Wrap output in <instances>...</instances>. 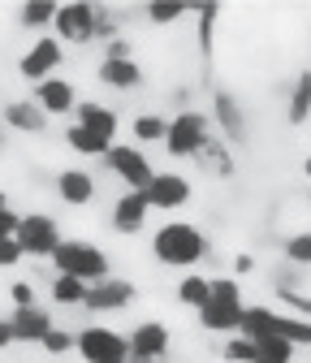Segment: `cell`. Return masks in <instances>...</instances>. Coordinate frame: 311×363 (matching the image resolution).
Wrapping results in <instances>:
<instances>
[{"label":"cell","instance_id":"34","mask_svg":"<svg viewBox=\"0 0 311 363\" xmlns=\"http://www.w3.org/2000/svg\"><path fill=\"white\" fill-rule=\"evenodd\" d=\"M220 354H225V363H255V342H247V337H230L225 346H220Z\"/></svg>","mask_w":311,"mask_h":363},{"label":"cell","instance_id":"21","mask_svg":"<svg viewBox=\"0 0 311 363\" xmlns=\"http://www.w3.org/2000/svg\"><path fill=\"white\" fill-rule=\"evenodd\" d=\"M5 125L18 130V134H43L48 130V117H43L30 100H9L5 104Z\"/></svg>","mask_w":311,"mask_h":363},{"label":"cell","instance_id":"14","mask_svg":"<svg viewBox=\"0 0 311 363\" xmlns=\"http://www.w3.org/2000/svg\"><path fill=\"white\" fill-rule=\"evenodd\" d=\"M130 303H135V286L125 277H108V281L86 286V298H82L86 311H125Z\"/></svg>","mask_w":311,"mask_h":363},{"label":"cell","instance_id":"27","mask_svg":"<svg viewBox=\"0 0 311 363\" xmlns=\"http://www.w3.org/2000/svg\"><path fill=\"white\" fill-rule=\"evenodd\" d=\"M255 363H294V346L281 337H264L255 342Z\"/></svg>","mask_w":311,"mask_h":363},{"label":"cell","instance_id":"42","mask_svg":"<svg viewBox=\"0 0 311 363\" xmlns=\"http://www.w3.org/2000/svg\"><path fill=\"white\" fill-rule=\"evenodd\" d=\"M13 346V329H9V320H0V350H9Z\"/></svg>","mask_w":311,"mask_h":363},{"label":"cell","instance_id":"31","mask_svg":"<svg viewBox=\"0 0 311 363\" xmlns=\"http://www.w3.org/2000/svg\"><path fill=\"white\" fill-rule=\"evenodd\" d=\"M199 156L216 164V177H234V160H230V152H225V143H220V139H208Z\"/></svg>","mask_w":311,"mask_h":363},{"label":"cell","instance_id":"39","mask_svg":"<svg viewBox=\"0 0 311 363\" xmlns=\"http://www.w3.org/2000/svg\"><path fill=\"white\" fill-rule=\"evenodd\" d=\"M13 230H18V212H13L9 203H0V242L13 238Z\"/></svg>","mask_w":311,"mask_h":363},{"label":"cell","instance_id":"24","mask_svg":"<svg viewBox=\"0 0 311 363\" xmlns=\"http://www.w3.org/2000/svg\"><path fill=\"white\" fill-rule=\"evenodd\" d=\"M277 337L290 342L294 350L311 346V320H298V315H290V311H277Z\"/></svg>","mask_w":311,"mask_h":363},{"label":"cell","instance_id":"9","mask_svg":"<svg viewBox=\"0 0 311 363\" xmlns=\"http://www.w3.org/2000/svg\"><path fill=\"white\" fill-rule=\"evenodd\" d=\"M61 61H65V48L52 39V35H39L30 48L22 52V61H18V74L35 86V82H43V78H52L57 69H61Z\"/></svg>","mask_w":311,"mask_h":363},{"label":"cell","instance_id":"17","mask_svg":"<svg viewBox=\"0 0 311 363\" xmlns=\"http://www.w3.org/2000/svg\"><path fill=\"white\" fill-rule=\"evenodd\" d=\"M147 216H152V208H147L143 191H125V195L117 199V208H113V230H117V234H143Z\"/></svg>","mask_w":311,"mask_h":363},{"label":"cell","instance_id":"4","mask_svg":"<svg viewBox=\"0 0 311 363\" xmlns=\"http://www.w3.org/2000/svg\"><path fill=\"white\" fill-rule=\"evenodd\" d=\"M13 242H18L22 259H52V251L61 247V225H57L52 216H43V212L18 216Z\"/></svg>","mask_w":311,"mask_h":363},{"label":"cell","instance_id":"28","mask_svg":"<svg viewBox=\"0 0 311 363\" xmlns=\"http://www.w3.org/2000/svg\"><path fill=\"white\" fill-rule=\"evenodd\" d=\"M82 298H86V286H82V281H74V277H52V303H61V307H82Z\"/></svg>","mask_w":311,"mask_h":363},{"label":"cell","instance_id":"40","mask_svg":"<svg viewBox=\"0 0 311 363\" xmlns=\"http://www.w3.org/2000/svg\"><path fill=\"white\" fill-rule=\"evenodd\" d=\"M13 264H22V251H18L13 238H5L0 242V268H13Z\"/></svg>","mask_w":311,"mask_h":363},{"label":"cell","instance_id":"3","mask_svg":"<svg viewBox=\"0 0 311 363\" xmlns=\"http://www.w3.org/2000/svg\"><path fill=\"white\" fill-rule=\"evenodd\" d=\"M242 290L234 277H212V290H208V303L199 307V325L208 333H238L242 325Z\"/></svg>","mask_w":311,"mask_h":363},{"label":"cell","instance_id":"22","mask_svg":"<svg viewBox=\"0 0 311 363\" xmlns=\"http://www.w3.org/2000/svg\"><path fill=\"white\" fill-rule=\"evenodd\" d=\"M285 121L290 125H307L311 121V69H298V78H294L290 104H285Z\"/></svg>","mask_w":311,"mask_h":363},{"label":"cell","instance_id":"41","mask_svg":"<svg viewBox=\"0 0 311 363\" xmlns=\"http://www.w3.org/2000/svg\"><path fill=\"white\" fill-rule=\"evenodd\" d=\"M251 268H255L251 255H234V272H238V277H242V272H251Z\"/></svg>","mask_w":311,"mask_h":363},{"label":"cell","instance_id":"16","mask_svg":"<svg viewBox=\"0 0 311 363\" xmlns=\"http://www.w3.org/2000/svg\"><path fill=\"white\" fill-rule=\"evenodd\" d=\"M9 329H13V342H43L52 329V311L48 307H13L9 311Z\"/></svg>","mask_w":311,"mask_h":363},{"label":"cell","instance_id":"43","mask_svg":"<svg viewBox=\"0 0 311 363\" xmlns=\"http://www.w3.org/2000/svg\"><path fill=\"white\" fill-rule=\"evenodd\" d=\"M302 173H307V177H311V156H307V160H302Z\"/></svg>","mask_w":311,"mask_h":363},{"label":"cell","instance_id":"18","mask_svg":"<svg viewBox=\"0 0 311 363\" xmlns=\"http://www.w3.org/2000/svg\"><path fill=\"white\" fill-rule=\"evenodd\" d=\"M57 195L69 208H86V203L96 199V177L86 173V169H61L57 173Z\"/></svg>","mask_w":311,"mask_h":363},{"label":"cell","instance_id":"11","mask_svg":"<svg viewBox=\"0 0 311 363\" xmlns=\"http://www.w3.org/2000/svg\"><path fill=\"white\" fill-rule=\"evenodd\" d=\"M125 342H130V363H160L173 346L169 325H160V320H143L135 333H125Z\"/></svg>","mask_w":311,"mask_h":363},{"label":"cell","instance_id":"35","mask_svg":"<svg viewBox=\"0 0 311 363\" xmlns=\"http://www.w3.org/2000/svg\"><path fill=\"white\" fill-rule=\"evenodd\" d=\"M39 346L48 350V354H69V350H74V333H69V329H57V325H52V329H48V337H43Z\"/></svg>","mask_w":311,"mask_h":363},{"label":"cell","instance_id":"1","mask_svg":"<svg viewBox=\"0 0 311 363\" xmlns=\"http://www.w3.org/2000/svg\"><path fill=\"white\" fill-rule=\"evenodd\" d=\"M152 255L164 268H195L199 259H208V238L191 220H164L152 234Z\"/></svg>","mask_w":311,"mask_h":363},{"label":"cell","instance_id":"36","mask_svg":"<svg viewBox=\"0 0 311 363\" xmlns=\"http://www.w3.org/2000/svg\"><path fill=\"white\" fill-rule=\"evenodd\" d=\"M281 294V303L290 307V315H298V320H311V294H302V290H277Z\"/></svg>","mask_w":311,"mask_h":363},{"label":"cell","instance_id":"38","mask_svg":"<svg viewBox=\"0 0 311 363\" xmlns=\"http://www.w3.org/2000/svg\"><path fill=\"white\" fill-rule=\"evenodd\" d=\"M9 298H13V307H35V286L30 281H13Z\"/></svg>","mask_w":311,"mask_h":363},{"label":"cell","instance_id":"26","mask_svg":"<svg viewBox=\"0 0 311 363\" xmlns=\"http://www.w3.org/2000/svg\"><path fill=\"white\" fill-rule=\"evenodd\" d=\"M65 143H69L78 156H96V160H104V152L113 147V143H100L96 134H86L82 125H69V130H65Z\"/></svg>","mask_w":311,"mask_h":363},{"label":"cell","instance_id":"8","mask_svg":"<svg viewBox=\"0 0 311 363\" xmlns=\"http://www.w3.org/2000/svg\"><path fill=\"white\" fill-rule=\"evenodd\" d=\"M104 164L125 182V191H143L147 182H152V160L143 156V147H130V143H113L108 152H104Z\"/></svg>","mask_w":311,"mask_h":363},{"label":"cell","instance_id":"25","mask_svg":"<svg viewBox=\"0 0 311 363\" xmlns=\"http://www.w3.org/2000/svg\"><path fill=\"white\" fill-rule=\"evenodd\" d=\"M208 290H212V277H199V272H191V277L177 281V303L199 311V307L208 303Z\"/></svg>","mask_w":311,"mask_h":363},{"label":"cell","instance_id":"44","mask_svg":"<svg viewBox=\"0 0 311 363\" xmlns=\"http://www.w3.org/2000/svg\"><path fill=\"white\" fill-rule=\"evenodd\" d=\"M0 203H9V195H5V191H0Z\"/></svg>","mask_w":311,"mask_h":363},{"label":"cell","instance_id":"15","mask_svg":"<svg viewBox=\"0 0 311 363\" xmlns=\"http://www.w3.org/2000/svg\"><path fill=\"white\" fill-rule=\"evenodd\" d=\"M74 125H82L86 134H96L100 143H113V139H117V130H121V117H117L108 104L78 100V108H74Z\"/></svg>","mask_w":311,"mask_h":363},{"label":"cell","instance_id":"12","mask_svg":"<svg viewBox=\"0 0 311 363\" xmlns=\"http://www.w3.org/2000/svg\"><path fill=\"white\" fill-rule=\"evenodd\" d=\"M30 104H35L43 117H69V113L78 108L74 82H69V78H61V74H52V78L35 82V96H30Z\"/></svg>","mask_w":311,"mask_h":363},{"label":"cell","instance_id":"19","mask_svg":"<svg viewBox=\"0 0 311 363\" xmlns=\"http://www.w3.org/2000/svg\"><path fill=\"white\" fill-rule=\"evenodd\" d=\"M238 337H247V342L277 337V311H273V307H259V303L242 307V325H238Z\"/></svg>","mask_w":311,"mask_h":363},{"label":"cell","instance_id":"45","mask_svg":"<svg viewBox=\"0 0 311 363\" xmlns=\"http://www.w3.org/2000/svg\"><path fill=\"white\" fill-rule=\"evenodd\" d=\"M307 363H311V359H307Z\"/></svg>","mask_w":311,"mask_h":363},{"label":"cell","instance_id":"32","mask_svg":"<svg viewBox=\"0 0 311 363\" xmlns=\"http://www.w3.org/2000/svg\"><path fill=\"white\" fill-rule=\"evenodd\" d=\"M285 259H290V264H298V268H307V264H311V230H302V234H290V238H285Z\"/></svg>","mask_w":311,"mask_h":363},{"label":"cell","instance_id":"7","mask_svg":"<svg viewBox=\"0 0 311 363\" xmlns=\"http://www.w3.org/2000/svg\"><path fill=\"white\" fill-rule=\"evenodd\" d=\"M52 39L61 43H74V48H82V43L96 39V5L91 0H69V5H57V18H52Z\"/></svg>","mask_w":311,"mask_h":363},{"label":"cell","instance_id":"6","mask_svg":"<svg viewBox=\"0 0 311 363\" xmlns=\"http://www.w3.org/2000/svg\"><path fill=\"white\" fill-rule=\"evenodd\" d=\"M208 139H212L208 117L195 113V108H186V113H177V117L169 121V130H164V152H169L173 160H186V156H199Z\"/></svg>","mask_w":311,"mask_h":363},{"label":"cell","instance_id":"30","mask_svg":"<svg viewBox=\"0 0 311 363\" xmlns=\"http://www.w3.org/2000/svg\"><path fill=\"white\" fill-rule=\"evenodd\" d=\"M195 18H199V52L212 57V26H216V18H220V5H199Z\"/></svg>","mask_w":311,"mask_h":363},{"label":"cell","instance_id":"37","mask_svg":"<svg viewBox=\"0 0 311 363\" xmlns=\"http://www.w3.org/2000/svg\"><path fill=\"white\" fill-rule=\"evenodd\" d=\"M96 39H104V43L117 39V18H113L104 5H96Z\"/></svg>","mask_w":311,"mask_h":363},{"label":"cell","instance_id":"13","mask_svg":"<svg viewBox=\"0 0 311 363\" xmlns=\"http://www.w3.org/2000/svg\"><path fill=\"white\" fill-rule=\"evenodd\" d=\"M212 121H216V130L225 134V143H247V113H242V104L230 96L225 86H216L212 91Z\"/></svg>","mask_w":311,"mask_h":363},{"label":"cell","instance_id":"5","mask_svg":"<svg viewBox=\"0 0 311 363\" xmlns=\"http://www.w3.org/2000/svg\"><path fill=\"white\" fill-rule=\"evenodd\" d=\"M74 350L86 363H130V342L125 333L108 329V325H86L74 333Z\"/></svg>","mask_w":311,"mask_h":363},{"label":"cell","instance_id":"2","mask_svg":"<svg viewBox=\"0 0 311 363\" xmlns=\"http://www.w3.org/2000/svg\"><path fill=\"white\" fill-rule=\"evenodd\" d=\"M52 264H57V277H74L82 286H96V281L113 277V259L86 238H61V247L52 251Z\"/></svg>","mask_w":311,"mask_h":363},{"label":"cell","instance_id":"10","mask_svg":"<svg viewBox=\"0 0 311 363\" xmlns=\"http://www.w3.org/2000/svg\"><path fill=\"white\" fill-rule=\"evenodd\" d=\"M143 199L152 212H177L191 199V182L182 173H152V182L143 186Z\"/></svg>","mask_w":311,"mask_h":363},{"label":"cell","instance_id":"33","mask_svg":"<svg viewBox=\"0 0 311 363\" xmlns=\"http://www.w3.org/2000/svg\"><path fill=\"white\" fill-rule=\"evenodd\" d=\"M143 13H147V22H156V26H169V22H182L191 9H186V5H177V0H169V5H147Z\"/></svg>","mask_w":311,"mask_h":363},{"label":"cell","instance_id":"23","mask_svg":"<svg viewBox=\"0 0 311 363\" xmlns=\"http://www.w3.org/2000/svg\"><path fill=\"white\" fill-rule=\"evenodd\" d=\"M57 18V0H26V5L18 9V22L26 30H43V26H52Z\"/></svg>","mask_w":311,"mask_h":363},{"label":"cell","instance_id":"20","mask_svg":"<svg viewBox=\"0 0 311 363\" xmlns=\"http://www.w3.org/2000/svg\"><path fill=\"white\" fill-rule=\"evenodd\" d=\"M100 82H108L117 91H139L143 86V65L135 57H125V61H100Z\"/></svg>","mask_w":311,"mask_h":363},{"label":"cell","instance_id":"29","mask_svg":"<svg viewBox=\"0 0 311 363\" xmlns=\"http://www.w3.org/2000/svg\"><path fill=\"white\" fill-rule=\"evenodd\" d=\"M164 130H169V121L156 117V113L135 117V139H143V143H164Z\"/></svg>","mask_w":311,"mask_h":363}]
</instances>
